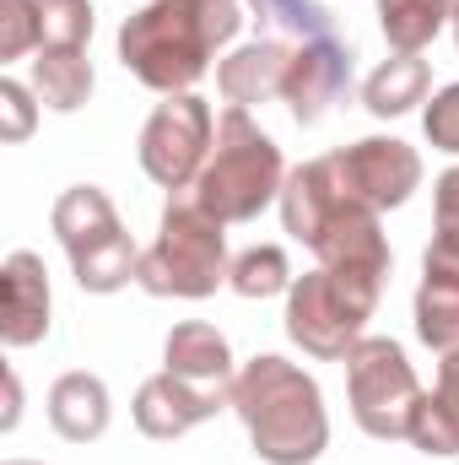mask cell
<instances>
[{
    "instance_id": "obj_1",
    "label": "cell",
    "mask_w": 459,
    "mask_h": 465,
    "mask_svg": "<svg viewBox=\"0 0 459 465\" xmlns=\"http://www.w3.org/2000/svg\"><path fill=\"white\" fill-rule=\"evenodd\" d=\"M281 228L303 249H314V260L325 271L384 292V282H389V238H384L378 212L362 206L346 190L336 152L287 173V184H281Z\"/></svg>"
},
{
    "instance_id": "obj_2",
    "label": "cell",
    "mask_w": 459,
    "mask_h": 465,
    "mask_svg": "<svg viewBox=\"0 0 459 465\" xmlns=\"http://www.w3.org/2000/svg\"><path fill=\"white\" fill-rule=\"evenodd\" d=\"M238 27H243L238 0H151L135 16H124L119 65L141 87L173 98L211 71L217 49L238 38Z\"/></svg>"
},
{
    "instance_id": "obj_3",
    "label": "cell",
    "mask_w": 459,
    "mask_h": 465,
    "mask_svg": "<svg viewBox=\"0 0 459 465\" xmlns=\"http://www.w3.org/2000/svg\"><path fill=\"white\" fill-rule=\"evenodd\" d=\"M228 406L249 428V444L265 465H314L330 450V411L319 379L276 351H259L232 373Z\"/></svg>"
},
{
    "instance_id": "obj_4",
    "label": "cell",
    "mask_w": 459,
    "mask_h": 465,
    "mask_svg": "<svg viewBox=\"0 0 459 465\" xmlns=\"http://www.w3.org/2000/svg\"><path fill=\"white\" fill-rule=\"evenodd\" d=\"M281 184H287L281 146L249 119V109L228 104V114L217 119V146L195 179V201L217 223H254L270 201H281Z\"/></svg>"
},
{
    "instance_id": "obj_5",
    "label": "cell",
    "mask_w": 459,
    "mask_h": 465,
    "mask_svg": "<svg viewBox=\"0 0 459 465\" xmlns=\"http://www.w3.org/2000/svg\"><path fill=\"white\" fill-rule=\"evenodd\" d=\"M228 223H217L195 195H173L162 206V223L151 249H141L135 287L151 298H211L228 282Z\"/></svg>"
},
{
    "instance_id": "obj_6",
    "label": "cell",
    "mask_w": 459,
    "mask_h": 465,
    "mask_svg": "<svg viewBox=\"0 0 459 465\" xmlns=\"http://www.w3.org/2000/svg\"><path fill=\"white\" fill-rule=\"evenodd\" d=\"M49 223H54L60 249L71 254V271H76V287H82V292L109 298V292H119V287L135 282L141 249L130 243L114 201H109L98 184H71V190L54 201Z\"/></svg>"
},
{
    "instance_id": "obj_7",
    "label": "cell",
    "mask_w": 459,
    "mask_h": 465,
    "mask_svg": "<svg viewBox=\"0 0 459 465\" xmlns=\"http://www.w3.org/2000/svg\"><path fill=\"white\" fill-rule=\"evenodd\" d=\"M378 298H384L378 287H362L351 276L314 265L287 292V336L319 362H346V351L362 341Z\"/></svg>"
},
{
    "instance_id": "obj_8",
    "label": "cell",
    "mask_w": 459,
    "mask_h": 465,
    "mask_svg": "<svg viewBox=\"0 0 459 465\" xmlns=\"http://www.w3.org/2000/svg\"><path fill=\"white\" fill-rule=\"evenodd\" d=\"M346 395H351V417L367 439H411V422L422 411V379L411 368V357L389 336H362L346 351Z\"/></svg>"
},
{
    "instance_id": "obj_9",
    "label": "cell",
    "mask_w": 459,
    "mask_h": 465,
    "mask_svg": "<svg viewBox=\"0 0 459 465\" xmlns=\"http://www.w3.org/2000/svg\"><path fill=\"white\" fill-rule=\"evenodd\" d=\"M217 146V114L200 93H173L162 98L151 119L141 124V168L151 184H162L168 195L173 190H190L206 168Z\"/></svg>"
},
{
    "instance_id": "obj_10",
    "label": "cell",
    "mask_w": 459,
    "mask_h": 465,
    "mask_svg": "<svg viewBox=\"0 0 459 465\" xmlns=\"http://www.w3.org/2000/svg\"><path fill=\"white\" fill-rule=\"evenodd\" d=\"M336 163H341L346 190H351L362 206H373L378 217L395 212V206H405V201L422 190V152L405 146L400 135L351 141L346 152H336Z\"/></svg>"
},
{
    "instance_id": "obj_11",
    "label": "cell",
    "mask_w": 459,
    "mask_h": 465,
    "mask_svg": "<svg viewBox=\"0 0 459 465\" xmlns=\"http://www.w3.org/2000/svg\"><path fill=\"white\" fill-rule=\"evenodd\" d=\"M228 406V390H206V384H190V379H179V373H151L141 390H135V401H130V411H135V428L146 433V439H184L190 428H200V422H211L217 411Z\"/></svg>"
},
{
    "instance_id": "obj_12",
    "label": "cell",
    "mask_w": 459,
    "mask_h": 465,
    "mask_svg": "<svg viewBox=\"0 0 459 465\" xmlns=\"http://www.w3.org/2000/svg\"><path fill=\"white\" fill-rule=\"evenodd\" d=\"M351 44H341L336 33H319V38H303L298 44V60H292V76H287V109L298 124H319L330 114V104L351 87Z\"/></svg>"
},
{
    "instance_id": "obj_13",
    "label": "cell",
    "mask_w": 459,
    "mask_h": 465,
    "mask_svg": "<svg viewBox=\"0 0 459 465\" xmlns=\"http://www.w3.org/2000/svg\"><path fill=\"white\" fill-rule=\"evenodd\" d=\"M49 336V265L33 249H11L0 265V341L11 351Z\"/></svg>"
},
{
    "instance_id": "obj_14",
    "label": "cell",
    "mask_w": 459,
    "mask_h": 465,
    "mask_svg": "<svg viewBox=\"0 0 459 465\" xmlns=\"http://www.w3.org/2000/svg\"><path fill=\"white\" fill-rule=\"evenodd\" d=\"M292 60H298V38H254V44L232 49L228 60L217 65V87H222V98L238 104V109L270 104V98L287 93Z\"/></svg>"
},
{
    "instance_id": "obj_15",
    "label": "cell",
    "mask_w": 459,
    "mask_h": 465,
    "mask_svg": "<svg viewBox=\"0 0 459 465\" xmlns=\"http://www.w3.org/2000/svg\"><path fill=\"white\" fill-rule=\"evenodd\" d=\"M44 411H49V428H54L65 444H93V439L109 433L114 401H109V384H103L98 373H82V368H76V373H60V379L49 384Z\"/></svg>"
},
{
    "instance_id": "obj_16",
    "label": "cell",
    "mask_w": 459,
    "mask_h": 465,
    "mask_svg": "<svg viewBox=\"0 0 459 465\" xmlns=\"http://www.w3.org/2000/svg\"><path fill=\"white\" fill-rule=\"evenodd\" d=\"M162 368L179 373V379H190V384H206V390H228L232 373H238V368H232L228 336H222L217 325H206V320H184V325L168 331V341H162Z\"/></svg>"
},
{
    "instance_id": "obj_17",
    "label": "cell",
    "mask_w": 459,
    "mask_h": 465,
    "mask_svg": "<svg viewBox=\"0 0 459 465\" xmlns=\"http://www.w3.org/2000/svg\"><path fill=\"white\" fill-rule=\"evenodd\" d=\"M411 444L433 460H459V351H444L438 384L422 395V411L411 422Z\"/></svg>"
},
{
    "instance_id": "obj_18",
    "label": "cell",
    "mask_w": 459,
    "mask_h": 465,
    "mask_svg": "<svg viewBox=\"0 0 459 465\" xmlns=\"http://www.w3.org/2000/svg\"><path fill=\"white\" fill-rule=\"evenodd\" d=\"M427 82H433V71L422 54H395L362 82V109L373 119H400L427 98Z\"/></svg>"
},
{
    "instance_id": "obj_19",
    "label": "cell",
    "mask_w": 459,
    "mask_h": 465,
    "mask_svg": "<svg viewBox=\"0 0 459 465\" xmlns=\"http://www.w3.org/2000/svg\"><path fill=\"white\" fill-rule=\"evenodd\" d=\"M33 93L54 114H76L93 98V60L87 49H38L33 60Z\"/></svg>"
},
{
    "instance_id": "obj_20",
    "label": "cell",
    "mask_w": 459,
    "mask_h": 465,
    "mask_svg": "<svg viewBox=\"0 0 459 465\" xmlns=\"http://www.w3.org/2000/svg\"><path fill=\"white\" fill-rule=\"evenodd\" d=\"M454 11L459 0H378V27L395 54H422L454 22Z\"/></svg>"
},
{
    "instance_id": "obj_21",
    "label": "cell",
    "mask_w": 459,
    "mask_h": 465,
    "mask_svg": "<svg viewBox=\"0 0 459 465\" xmlns=\"http://www.w3.org/2000/svg\"><path fill=\"white\" fill-rule=\"evenodd\" d=\"M416 336L433 351H459V276L422 271V287H416Z\"/></svg>"
},
{
    "instance_id": "obj_22",
    "label": "cell",
    "mask_w": 459,
    "mask_h": 465,
    "mask_svg": "<svg viewBox=\"0 0 459 465\" xmlns=\"http://www.w3.org/2000/svg\"><path fill=\"white\" fill-rule=\"evenodd\" d=\"M292 282H298V276H292L281 243H254V249H243L228 271V287L238 298H249V303L276 298V292H292Z\"/></svg>"
},
{
    "instance_id": "obj_23",
    "label": "cell",
    "mask_w": 459,
    "mask_h": 465,
    "mask_svg": "<svg viewBox=\"0 0 459 465\" xmlns=\"http://www.w3.org/2000/svg\"><path fill=\"white\" fill-rule=\"evenodd\" d=\"M422 271L459 276V163L438 173L433 184V243L422 254Z\"/></svg>"
},
{
    "instance_id": "obj_24",
    "label": "cell",
    "mask_w": 459,
    "mask_h": 465,
    "mask_svg": "<svg viewBox=\"0 0 459 465\" xmlns=\"http://www.w3.org/2000/svg\"><path fill=\"white\" fill-rule=\"evenodd\" d=\"M38 27H44L38 49H87L98 11L93 0H38Z\"/></svg>"
},
{
    "instance_id": "obj_25",
    "label": "cell",
    "mask_w": 459,
    "mask_h": 465,
    "mask_svg": "<svg viewBox=\"0 0 459 465\" xmlns=\"http://www.w3.org/2000/svg\"><path fill=\"white\" fill-rule=\"evenodd\" d=\"M38 44H44L38 0H0V60H22Z\"/></svg>"
},
{
    "instance_id": "obj_26",
    "label": "cell",
    "mask_w": 459,
    "mask_h": 465,
    "mask_svg": "<svg viewBox=\"0 0 459 465\" xmlns=\"http://www.w3.org/2000/svg\"><path fill=\"white\" fill-rule=\"evenodd\" d=\"M38 124V93L16 76H0V141H27Z\"/></svg>"
},
{
    "instance_id": "obj_27",
    "label": "cell",
    "mask_w": 459,
    "mask_h": 465,
    "mask_svg": "<svg viewBox=\"0 0 459 465\" xmlns=\"http://www.w3.org/2000/svg\"><path fill=\"white\" fill-rule=\"evenodd\" d=\"M422 130H427V141H433L438 152L459 157V82H449V87L433 93V104H427V114H422Z\"/></svg>"
},
{
    "instance_id": "obj_28",
    "label": "cell",
    "mask_w": 459,
    "mask_h": 465,
    "mask_svg": "<svg viewBox=\"0 0 459 465\" xmlns=\"http://www.w3.org/2000/svg\"><path fill=\"white\" fill-rule=\"evenodd\" d=\"M22 422V379L5 368V411H0V433H11Z\"/></svg>"
},
{
    "instance_id": "obj_29",
    "label": "cell",
    "mask_w": 459,
    "mask_h": 465,
    "mask_svg": "<svg viewBox=\"0 0 459 465\" xmlns=\"http://www.w3.org/2000/svg\"><path fill=\"white\" fill-rule=\"evenodd\" d=\"M449 33H454V44H459V11H454V22H449Z\"/></svg>"
},
{
    "instance_id": "obj_30",
    "label": "cell",
    "mask_w": 459,
    "mask_h": 465,
    "mask_svg": "<svg viewBox=\"0 0 459 465\" xmlns=\"http://www.w3.org/2000/svg\"><path fill=\"white\" fill-rule=\"evenodd\" d=\"M5 465H38V460H5Z\"/></svg>"
},
{
    "instance_id": "obj_31",
    "label": "cell",
    "mask_w": 459,
    "mask_h": 465,
    "mask_svg": "<svg viewBox=\"0 0 459 465\" xmlns=\"http://www.w3.org/2000/svg\"><path fill=\"white\" fill-rule=\"evenodd\" d=\"M146 5H151V0H146Z\"/></svg>"
}]
</instances>
